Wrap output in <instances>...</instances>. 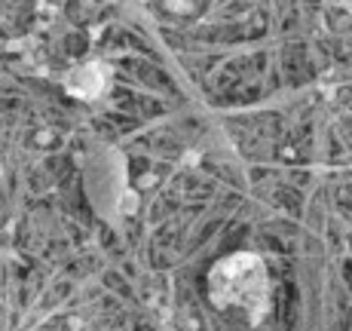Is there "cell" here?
Segmentation results:
<instances>
[{
	"label": "cell",
	"instance_id": "obj_1",
	"mask_svg": "<svg viewBox=\"0 0 352 331\" xmlns=\"http://www.w3.org/2000/svg\"><path fill=\"white\" fill-rule=\"evenodd\" d=\"M212 298L218 307H236L245 313H261L267 307V273L252 255H233L212 270Z\"/></svg>",
	"mask_w": 352,
	"mask_h": 331
}]
</instances>
